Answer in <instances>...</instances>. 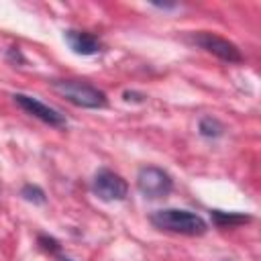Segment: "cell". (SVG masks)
Listing matches in <instances>:
<instances>
[{"label":"cell","instance_id":"5","mask_svg":"<svg viewBox=\"0 0 261 261\" xmlns=\"http://www.w3.org/2000/svg\"><path fill=\"white\" fill-rule=\"evenodd\" d=\"M92 190L94 194L104 200V202H120L126 198L128 194V184L122 175L114 173L112 169H98L96 175H94V181H92Z\"/></svg>","mask_w":261,"mask_h":261},{"label":"cell","instance_id":"14","mask_svg":"<svg viewBox=\"0 0 261 261\" xmlns=\"http://www.w3.org/2000/svg\"><path fill=\"white\" fill-rule=\"evenodd\" d=\"M61 261H71V259H67V257H61Z\"/></svg>","mask_w":261,"mask_h":261},{"label":"cell","instance_id":"4","mask_svg":"<svg viewBox=\"0 0 261 261\" xmlns=\"http://www.w3.org/2000/svg\"><path fill=\"white\" fill-rule=\"evenodd\" d=\"M188 39H190L194 45L202 47L204 51L216 55V57L222 59V61H228V63H241V61H243L241 49H239L234 43H230L228 39H224V37H220V35H216V33L198 31V33H192Z\"/></svg>","mask_w":261,"mask_h":261},{"label":"cell","instance_id":"3","mask_svg":"<svg viewBox=\"0 0 261 261\" xmlns=\"http://www.w3.org/2000/svg\"><path fill=\"white\" fill-rule=\"evenodd\" d=\"M137 188L145 198L157 200V198H165L171 194L173 179L165 169L157 165H145L137 173Z\"/></svg>","mask_w":261,"mask_h":261},{"label":"cell","instance_id":"2","mask_svg":"<svg viewBox=\"0 0 261 261\" xmlns=\"http://www.w3.org/2000/svg\"><path fill=\"white\" fill-rule=\"evenodd\" d=\"M53 90L80 108H104L108 104V98L102 90L82 80H57L53 82Z\"/></svg>","mask_w":261,"mask_h":261},{"label":"cell","instance_id":"10","mask_svg":"<svg viewBox=\"0 0 261 261\" xmlns=\"http://www.w3.org/2000/svg\"><path fill=\"white\" fill-rule=\"evenodd\" d=\"M20 196H22L27 202H33V204H45V202H47L45 192H43L39 186H35V184H24V186L20 188Z\"/></svg>","mask_w":261,"mask_h":261},{"label":"cell","instance_id":"7","mask_svg":"<svg viewBox=\"0 0 261 261\" xmlns=\"http://www.w3.org/2000/svg\"><path fill=\"white\" fill-rule=\"evenodd\" d=\"M65 43L69 45V49L77 55H96L100 51V41L84 31H65L63 33Z\"/></svg>","mask_w":261,"mask_h":261},{"label":"cell","instance_id":"6","mask_svg":"<svg viewBox=\"0 0 261 261\" xmlns=\"http://www.w3.org/2000/svg\"><path fill=\"white\" fill-rule=\"evenodd\" d=\"M12 98H14V102H16L24 112H29L31 116H35V118L47 122L49 126H57V128H59V126H65V116H63L61 112H57L55 108L43 104L41 100H37V98H33V96H27V94H14Z\"/></svg>","mask_w":261,"mask_h":261},{"label":"cell","instance_id":"8","mask_svg":"<svg viewBox=\"0 0 261 261\" xmlns=\"http://www.w3.org/2000/svg\"><path fill=\"white\" fill-rule=\"evenodd\" d=\"M210 216L214 220V224L218 226H237V224H245L251 220L249 214H241V212H222V210H210Z\"/></svg>","mask_w":261,"mask_h":261},{"label":"cell","instance_id":"11","mask_svg":"<svg viewBox=\"0 0 261 261\" xmlns=\"http://www.w3.org/2000/svg\"><path fill=\"white\" fill-rule=\"evenodd\" d=\"M39 245L49 253H57L59 251V243L53 237H47V234H39Z\"/></svg>","mask_w":261,"mask_h":261},{"label":"cell","instance_id":"1","mask_svg":"<svg viewBox=\"0 0 261 261\" xmlns=\"http://www.w3.org/2000/svg\"><path fill=\"white\" fill-rule=\"evenodd\" d=\"M151 222L159 230L188 234V237H200L208 230V224L202 216H198L194 212H188V210H179V208L157 210V212L151 214Z\"/></svg>","mask_w":261,"mask_h":261},{"label":"cell","instance_id":"13","mask_svg":"<svg viewBox=\"0 0 261 261\" xmlns=\"http://www.w3.org/2000/svg\"><path fill=\"white\" fill-rule=\"evenodd\" d=\"M122 96H124V100H126V102H143V100H145V96H143V94H137V92H130V90H126Z\"/></svg>","mask_w":261,"mask_h":261},{"label":"cell","instance_id":"12","mask_svg":"<svg viewBox=\"0 0 261 261\" xmlns=\"http://www.w3.org/2000/svg\"><path fill=\"white\" fill-rule=\"evenodd\" d=\"M8 59H10L12 63H24V57H22V53H20L18 47H10V49H8Z\"/></svg>","mask_w":261,"mask_h":261},{"label":"cell","instance_id":"9","mask_svg":"<svg viewBox=\"0 0 261 261\" xmlns=\"http://www.w3.org/2000/svg\"><path fill=\"white\" fill-rule=\"evenodd\" d=\"M198 128H200V135H202V137H208V139H216V137H220V135L224 133V124H222L218 118H214V116H204V118H200Z\"/></svg>","mask_w":261,"mask_h":261}]
</instances>
